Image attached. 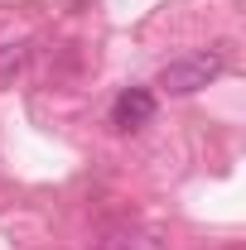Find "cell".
Wrapping results in <instances>:
<instances>
[{
    "label": "cell",
    "mask_w": 246,
    "mask_h": 250,
    "mask_svg": "<svg viewBox=\"0 0 246 250\" xmlns=\"http://www.w3.org/2000/svg\"><path fill=\"white\" fill-rule=\"evenodd\" d=\"M222 67H227V58H222V53H184V58L164 62L159 87H164V92H174V96L203 92L208 82H217V77H222Z\"/></svg>",
    "instance_id": "cell-1"
},
{
    "label": "cell",
    "mask_w": 246,
    "mask_h": 250,
    "mask_svg": "<svg viewBox=\"0 0 246 250\" xmlns=\"http://www.w3.org/2000/svg\"><path fill=\"white\" fill-rule=\"evenodd\" d=\"M150 116H154V96L145 92V87H125V92L116 96V106H111V125H116V130H140Z\"/></svg>",
    "instance_id": "cell-2"
},
{
    "label": "cell",
    "mask_w": 246,
    "mask_h": 250,
    "mask_svg": "<svg viewBox=\"0 0 246 250\" xmlns=\"http://www.w3.org/2000/svg\"><path fill=\"white\" fill-rule=\"evenodd\" d=\"M20 62H25V48L20 43H5L0 48V82H5V72H20Z\"/></svg>",
    "instance_id": "cell-3"
},
{
    "label": "cell",
    "mask_w": 246,
    "mask_h": 250,
    "mask_svg": "<svg viewBox=\"0 0 246 250\" xmlns=\"http://www.w3.org/2000/svg\"><path fill=\"white\" fill-rule=\"evenodd\" d=\"M106 250H145V241H140V236H111Z\"/></svg>",
    "instance_id": "cell-4"
}]
</instances>
